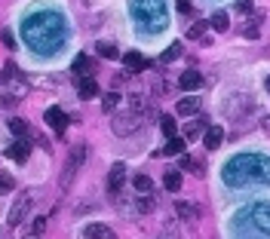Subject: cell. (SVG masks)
<instances>
[{
	"label": "cell",
	"instance_id": "cell-1",
	"mask_svg": "<svg viewBox=\"0 0 270 239\" xmlns=\"http://www.w3.org/2000/svg\"><path fill=\"white\" fill-rule=\"evenodd\" d=\"M25 40L37 49V52H52L65 43V21L55 15V12H37V15H28L25 25Z\"/></svg>",
	"mask_w": 270,
	"mask_h": 239
},
{
	"label": "cell",
	"instance_id": "cell-2",
	"mask_svg": "<svg viewBox=\"0 0 270 239\" xmlns=\"http://www.w3.org/2000/svg\"><path fill=\"white\" fill-rule=\"evenodd\" d=\"M221 178L231 187H246V184H270V160L264 154H240L234 157L224 169Z\"/></svg>",
	"mask_w": 270,
	"mask_h": 239
},
{
	"label": "cell",
	"instance_id": "cell-3",
	"mask_svg": "<svg viewBox=\"0 0 270 239\" xmlns=\"http://www.w3.org/2000/svg\"><path fill=\"white\" fill-rule=\"evenodd\" d=\"M129 12H132V21L144 34H157V31H163L169 25L163 0H129Z\"/></svg>",
	"mask_w": 270,
	"mask_h": 239
},
{
	"label": "cell",
	"instance_id": "cell-4",
	"mask_svg": "<svg viewBox=\"0 0 270 239\" xmlns=\"http://www.w3.org/2000/svg\"><path fill=\"white\" fill-rule=\"evenodd\" d=\"M237 233H261L270 236V203H252L237 215Z\"/></svg>",
	"mask_w": 270,
	"mask_h": 239
},
{
	"label": "cell",
	"instance_id": "cell-5",
	"mask_svg": "<svg viewBox=\"0 0 270 239\" xmlns=\"http://www.w3.org/2000/svg\"><path fill=\"white\" fill-rule=\"evenodd\" d=\"M86 157H89V147L86 144H74L71 147V154H68V163H65V172H61V190H68L71 187V181H74V175L80 172V166L86 163Z\"/></svg>",
	"mask_w": 270,
	"mask_h": 239
},
{
	"label": "cell",
	"instance_id": "cell-6",
	"mask_svg": "<svg viewBox=\"0 0 270 239\" xmlns=\"http://www.w3.org/2000/svg\"><path fill=\"white\" fill-rule=\"evenodd\" d=\"M31 203H34V190H22V193L15 197V203H12L9 215H6V224H9V227H18V224L28 218V212H31Z\"/></svg>",
	"mask_w": 270,
	"mask_h": 239
},
{
	"label": "cell",
	"instance_id": "cell-7",
	"mask_svg": "<svg viewBox=\"0 0 270 239\" xmlns=\"http://www.w3.org/2000/svg\"><path fill=\"white\" fill-rule=\"evenodd\" d=\"M141 120H144V114H138V111H132V107H129V114H114V117H111L117 135H129V132H135V129L141 126Z\"/></svg>",
	"mask_w": 270,
	"mask_h": 239
},
{
	"label": "cell",
	"instance_id": "cell-8",
	"mask_svg": "<svg viewBox=\"0 0 270 239\" xmlns=\"http://www.w3.org/2000/svg\"><path fill=\"white\" fill-rule=\"evenodd\" d=\"M43 120H46V126H49L52 132H58V135L68 129V114H65L61 107H49V111L43 114Z\"/></svg>",
	"mask_w": 270,
	"mask_h": 239
},
{
	"label": "cell",
	"instance_id": "cell-9",
	"mask_svg": "<svg viewBox=\"0 0 270 239\" xmlns=\"http://www.w3.org/2000/svg\"><path fill=\"white\" fill-rule=\"evenodd\" d=\"M123 184H126V166L123 163H114L111 172H108V193H120Z\"/></svg>",
	"mask_w": 270,
	"mask_h": 239
},
{
	"label": "cell",
	"instance_id": "cell-10",
	"mask_svg": "<svg viewBox=\"0 0 270 239\" xmlns=\"http://www.w3.org/2000/svg\"><path fill=\"white\" fill-rule=\"evenodd\" d=\"M28 154H31V141L22 135V138H15L12 141V147L6 150V157L9 160H15V163H28Z\"/></svg>",
	"mask_w": 270,
	"mask_h": 239
},
{
	"label": "cell",
	"instance_id": "cell-11",
	"mask_svg": "<svg viewBox=\"0 0 270 239\" xmlns=\"http://www.w3.org/2000/svg\"><path fill=\"white\" fill-rule=\"evenodd\" d=\"M178 86H181L184 92H194V89H200V86H203V74L191 68V71H184V74L178 77Z\"/></svg>",
	"mask_w": 270,
	"mask_h": 239
},
{
	"label": "cell",
	"instance_id": "cell-12",
	"mask_svg": "<svg viewBox=\"0 0 270 239\" xmlns=\"http://www.w3.org/2000/svg\"><path fill=\"white\" fill-rule=\"evenodd\" d=\"M175 114H178V117H197V114H200V98H194V95L181 98V101L175 104Z\"/></svg>",
	"mask_w": 270,
	"mask_h": 239
},
{
	"label": "cell",
	"instance_id": "cell-13",
	"mask_svg": "<svg viewBox=\"0 0 270 239\" xmlns=\"http://www.w3.org/2000/svg\"><path fill=\"white\" fill-rule=\"evenodd\" d=\"M123 64H126L129 71H144V68H151V61H148V58H144L141 52H135V49L123 55Z\"/></svg>",
	"mask_w": 270,
	"mask_h": 239
},
{
	"label": "cell",
	"instance_id": "cell-14",
	"mask_svg": "<svg viewBox=\"0 0 270 239\" xmlns=\"http://www.w3.org/2000/svg\"><path fill=\"white\" fill-rule=\"evenodd\" d=\"M188 150V138H178V135H172L169 141H166V147H163V157H181Z\"/></svg>",
	"mask_w": 270,
	"mask_h": 239
},
{
	"label": "cell",
	"instance_id": "cell-15",
	"mask_svg": "<svg viewBox=\"0 0 270 239\" xmlns=\"http://www.w3.org/2000/svg\"><path fill=\"white\" fill-rule=\"evenodd\" d=\"M175 215L181 221H197L200 218V209H197V203H175Z\"/></svg>",
	"mask_w": 270,
	"mask_h": 239
},
{
	"label": "cell",
	"instance_id": "cell-16",
	"mask_svg": "<svg viewBox=\"0 0 270 239\" xmlns=\"http://www.w3.org/2000/svg\"><path fill=\"white\" fill-rule=\"evenodd\" d=\"M77 95H80V98H95V95H98V83H95L92 77H83V80L77 83Z\"/></svg>",
	"mask_w": 270,
	"mask_h": 239
},
{
	"label": "cell",
	"instance_id": "cell-17",
	"mask_svg": "<svg viewBox=\"0 0 270 239\" xmlns=\"http://www.w3.org/2000/svg\"><path fill=\"white\" fill-rule=\"evenodd\" d=\"M221 141H224V132H221L218 126H209V132L203 135V144H206V150H215V147H221Z\"/></svg>",
	"mask_w": 270,
	"mask_h": 239
},
{
	"label": "cell",
	"instance_id": "cell-18",
	"mask_svg": "<svg viewBox=\"0 0 270 239\" xmlns=\"http://www.w3.org/2000/svg\"><path fill=\"white\" fill-rule=\"evenodd\" d=\"M163 187H166L169 193H178V190H181V172H178V169H169V172L163 175Z\"/></svg>",
	"mask_w": 270,
	"mask_h": 239
},
{
	"label": "cell",
	"instance_id": "cell-19",
	"mask_svg": "<svg viewBox=\"0 0 270 239\" xmlns=\"http://www.w3.org/2000/svg\"><path fill=\"white\" fill-rule=\"evenodd\" d=\"M83 236H89V239H111L114 236V230H111L108 224H89V227L83 230Z\"/></svg>",
	"mask_w": 270,
	"mask_h": 239
},
{
	"label": "cell",
	"instance_id": "cell-20",
	"mask_svg": "<svg viewBox=\"0 0 270 239\" xmlns=\"http://www.w3.org/2000/svg\"><path fill=\"white\" fill-rule=\"evenodd\" d=\"M181 169H184V172H194V175H203V163H200L197 157H191L188 150L181 154Z\"/></svg>",
	"mask_w": 270,
	"mask_h": 239
},
{
	"label": "cell",
	"instance_id": "cell-21",
	"mask_svg": "<svg viewBox=\"0 0 270 239\" xmlns=\"http://www.w3.org/2000/svg\"><path fill=\"white\" fill-rule=\"evenodd\" d=\"M203 132H206V120H197V123L184 126V138H188V141H197V138H203Z\"/></svg>",
	"mask_w": 270,
	"mask_h": 239
},
{
	"label": "cell",
	"instance_id": "cell-22",
	"mask_svg": "<svg viewBox=\"0 0 270 239\" xmlns=\"http://www.w3.org/2000/svg\"><path fill=\"white\" fill-rule=\"evenodd\" d=\"M95 52H98L101 58H120L117 46H114V43H108V40H98V43H95Z\"/></svg>",
	"mask_w": 270,
	"mask_h": 239
},
{
	"label": "cell",
	"instance_id": "cell-23",
	"mask_svg": "<svg viewBox=\"0 0 270 239\" xmlns=\"http://www.w3.org/2000/svg\"><path fill=\"white\" fill-rule=\"evenodd\" d=\"M6 129H9L15 138L28 135V123H25V120H18V117H9V120H6Z\"/></svg>",
	"mask_w": 270,
	"mask_h": 239
},
{
	"label": "cell",
	"instance_id": "cell-24",
	"mask_svg": "<svg viewBox=\"0 0 270 239\" xmlns=\"http://www.w3.org/2000/svg\"><path fill=\"white\" fill-rule=\"evenodd\" d=\"M209 25H212L215 31H227V28H231V18H227V12H221V9H218V12H212Z\"/></svg>",
	"mask_w": 270,
	"mask_h": 239
},
{
	"label": "cell",
	"instance_id": "cell-25",
	"mask_svg": "<svg viewBox=\"0 0 270 239\" xmlns=\"http://www.w3.org/2000/svg\"><path fill=\"white\" fill-rule=\"evenodd\" d=\"M154 206H157V203L151 200V193H141V200H135V212H138V215H151Z\"/></svg>",
	"mask_w": 270,
	"mask_h": 239
},
{
	"label": "cell",
	"instance_id": "cell-26",
	"mask_svg": "<svg viewBox=\"0 0 270 239\" xmlns=\"http://www.w3.org/2000/svg\"><path fill=\"white\" fill-rule=\"evenodd\" d=\"M132 187H135L138 193H151V190H154V181H151L148 175H135V178H132Z\"/></svg>",
	"mask_w": 270,
	"mask_h": 239
},
{
	"label": "cell",
	"instance_id": "cell-27",
	"mask_svg": "<svg viewBox=\"0 0 270 239\" xmlns=\"http://www.w3.org/2000/svg\"><path fill=\"white\" fill-rule=\"evenodd\" d=\"M92 71V58L89 55H77L74 58V74H89Z\"/></svg>",
	"mask_w": 270,
	"mask_h": 239
},
{
	"label": "cell",
	"instance_id": "cell-28",
	"mask_svg": "<svg viewBox=\"0 0 270 239\" xmlns=\"http://www.w3.org/2000/svg\"><path fill=\"white\" fill-rule=\"evenodd\" d=\"M160 129H163V135H166V138H172V135L178 132V126H175V117H160Z\"/></svg>",
	"mask_w": 270,
	"mask_h": 239
},
{
	"label": "cell",
	"instance_id": "cell-29",
	"mask_svg": "<svg viewBox=\"0 0 270 239\" xmlns=\"http://www.w3.org/2000/svg\"><path fill=\"white\" fill-rule=\"evenodd\" d=\"M206 31H209V21H194V28L188 31V37H191V40H203Z\"/></svg>",
	"mask_w": 270,
	"mask_h": 239
},
{
	"label": "cell",
	"instance_id": "cell-30",
	"mask_svg": "<svg viewBox=\"0 0 270 239\" xmlns=\"http://www.w3.org/2000/svg\"><path fill=\"white\" fill-rule=\"evenodd\" d=\"M101 104H105V111H108V114H114V111H117V104H120V92H108V95L101 98Z\"/></svg>",
	"mask_w": 270,
	"mask_h": 239
},
{
	"label": "cell",
	"instance_id": "cell-31",
	"mask_svg": "<svg viewBox=\"0 0 270 239\" xmlns=\"http://www.w3.org/2000/svg\"><path fill=\"white\" fill-rule=\"evenodd\" d=\"M178 55H181V43H172V46H169V49L160 55V61H166V64H169V61H175Z\"/></svg>",
	"mask_w": 270,
	"mask_h": 239
},
{
	"label": "cell",
	"instance_id": "cell-32",
	"mask_svg": "<svg viewBox=\"0 0 270 239\" xmlns=\"http://www.w3.org/2000/svg\"><path fill=\"white\" fill-rule=\"evenodd\" d=\"M258 25H261V18H255V21H249V25L243 28V37H249V40H255V37H258Z\"/></svg>",
	"mask_w": 270,
	"mask_h": 239
},
{
	"label": "cell",
	"instance_id": "cell-33",
	"mask_svg": "<svg viewBox=\"0 0 270 239\" xmlns=\"http://www.w3.org/2000/svg\"><path fill=\"white\" fill-rule=\"evenodd\" d=\"M43 227H46V221H43V218H34V221H31L28 236H40V233H43Z\"/></svg>",
	"mask_w": 270,
	"mask_h": 239
},
{
	"label": "cell",
	"instance_id": "cell-34",
	"mask_svg": "<svg viewBox=\"0 0 270 239\" xmlns=\"http://www.w3.org/2000/svg\"><path fill=\"white\" fill-rule=\"evenodd\" d=\"M0 40H3V46L6 49H15L18 43H15V37H12V31H0Z\"/></svg>",
	"mask_w": 270,
	"mask_h": 239
},
{
	"label": "cell",
	"instance_id": "cell-35",
	"mask_svg": "<svg viewBox=\"0 0 270 239\" xmlns=\"http://www.w3.org/2000/svg\"><path fill=\"white\" fill-rule=\"evenodd\" d=\"M175 6H178L181 15H194V3L191 0H175Z\"/></svg>",
	"mask_w": 270,
	"mask_h": 239
},
{
	"label": "cell",
	"instance_id": "cell-36",
	"mask_svg": "<svg viewBox=\"0 0 270 239\" xmlns=\"http://www.w3.org/2000/svg\"><path fill=\"white\" fill-rule=\"evenodd\" d=\"M240 12H252V0H240Z\"/></svg>",
	"mask_w": 270,
	"mask_h": 239
},
{
	"label": "cell",
	"instance_id": "cell-37",
	"mask_svg": "<svg viewBox=\"0 0 270 239\" xmlns=\"http://www.w3.org/2000/svg\"><path fill=\"white\" fill-rule=\"evenodd\" d=\"M267 92H270V77H267Z\"/></svg>",
	"mask_w": 270,
	"mask_h": 239
}]
</instances>
